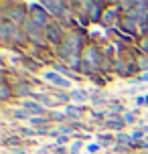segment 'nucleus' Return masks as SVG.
Segmentation results:
<instances>
[{
  "label": "nucleus",
  "mask_w": 148,
  "mask_h": 154,
  "mask_svg": "<svg viewBox=\"0 0 148 154\" xmlns=\"http://www.w3.org/2000/svg\"><path fill=\"white\" fill-rule=\"evenodd\" d=\"M45 79H49V81H53V83H57V85H61V87H67V85H69V81H67V79L59 77L55 71H47V73H45Z\"/></svg>",
  "instance_id": "obj_1"
},
{
  "label": "nucleus",
  "mask_w": 148,
  "mask_h": 154,
  "mask_svg": "<svg viewBox=\"0 0 148 154\" xmlns=\"http://www.w3.org/2000/svg\"><path fill=\"white\" fill-rule=\"evenodd\" d=\"M24 108L29 109V112H35V114H43V108L37 101H24Z\"/></svg>",
  "instance_id": "obj_2"
},
{
  "label": "nucleus",
  "mask_w": 148,
  "mask_h": 154,
  "mask_svg": "<svg viewBox=\"0 0 148 154\" xmlns=\"http://www.w3.org/2000/svg\"><path fill=\"white\" fill-rule=\"evenodd\" d=\"M65 112L69 116H73V118H79L81 116V109H75V106H69V108H65Z\"/></svg>",
  "instance_id": "obj_3"
},
{
  "label": "nucleus",
  "mask_w": 148,
  "mask_h": 154,
  "mask_svg": "<svg viewBox=\"0 0 148 154\" xmlns=\"http://www.w3.org/2000/svg\"><path fill=\"white\" fill-rule=\"evenodd\" d=\"M71 97H73V100H85V93H83V91H73V93H71Z\"/></svg>",
  "instance_id": "obj_4"
},
{
  "label": "nucleus",
  "mask_w": 148,
  "mask_h": 154,
  "mask_svg": "<svg viewBox=\"0 0 148 154\" xmlns=\"http://www.w3.org/2000/svg\"><path fill=\"white\" fill-rule=\"evenodd\" d=\"M31 122H32V126H39V124H45L47 120L45 118H31Z\"/></svg>",
  "instance_id": "obj_5"
},
{
  "label": "nucleus",
  "mask_w": 148,
  "mask_h": 154,
  "mask_svg": "<svg viewBox=\"0 0 148 154\" xmlns=\"http://www.w3.org/2000/svg\"><path fill=\"white\" fill-rule=\"evenodd\" d=\"M79 148H81V142H75V144H73V148H71V154H77Z\"/></svg>",
  "instance_id": "obj_6"
},
{
  "label": "nucleus",
  "mask_w": 148,
  "mask_h": 154,
  "mask_svg": "<svg viewBox=\"0 0 148 154\" xmlns=\"http://www.w3.org/2000/svg\"><path fill=\"white\" fill-rule=\"evenodd\" d=\"M14 116H16V118H24L26 112H24V109H14Z\"/></svg>",
  "instance_id": "obj_7"
},
{
  "label": "nucleus",
  "mask_w": 148,
  "mask_h": 154,
  "mask_svg": "<svg viewBox=\"0 0 148 154\" xmlns=\"http://www.w3.org/2000/svg\"><path fill=\"white\" fill-rule=\"evenodd\" d=\"M136 81H148V71H146V73H142V75L136 79Z\"/></svg>",
  "instance_id": "obj_8"
},
{
  "label": "nucleus",
  "mask_w": 148,
  "mask_h": 154,
  "mask_svg": "<svg viewBox=\"0 0 148 154\" xmlns=\"http://www.w3.org/2000/svg\"><path fill=\"white\" fill-rule=\"evenodd\" d=\"M118 142H128V138H126L124 134H120V136H118Z\"/></svg>",
  "instance_id": "obj_9"
},
{
  "label": "nucleus",
  "mask_w": 148,
  "mask_h": 154,
  "mask_svg": "<svg viewBox=\"0 0 148 154\" xmlns=\"http://www.w3.org/2000/svg\"><path fill=\"white\" fill-rule=\"evenodd\" d=\"M146 140H148V138H146Z\"/></svg>",
  "instance_id": "obj_10"
}]
</instances>
